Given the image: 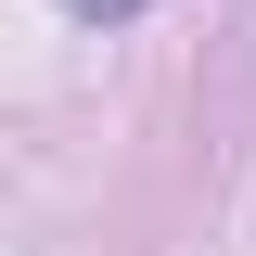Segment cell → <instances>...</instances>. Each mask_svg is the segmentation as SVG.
<instances>
[{
  "label": "cell",
  "mask_w": 256,
  "mask_h": 256,
  "mask_svg": "<svg viewBox=\"0 0 256 256\" xmlns=\"http://www.w3.org/2000/svg\"><path fill=\"white\" fill-rule=\"evenodd\" d=\"M77 26H128V13H154V0H64Z\"/></svg>",
  "instance_id": "6da1fadb"
}]
</instances>
